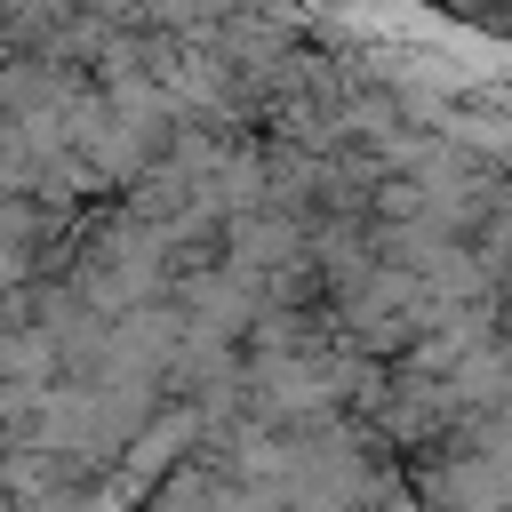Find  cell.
Returning <instances> with one entry per match:
<instances>
[{
    "instance_id": "obj_1",
    "label": "cell",
    "mask_w": 512,
    "mask_h": 512,
    "mask_svg": "<svg viewBox=\"0 0 512 512\" xmlns=\"http://www.w3.org/2000/svg\"><path fill=\"white\" fill-rule=\"evenodd\" d=\"M472 16H488V24H512V0H464Z\"/></svg>"
}]
</instances>
